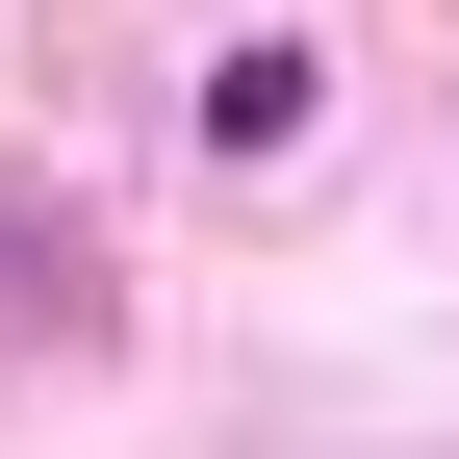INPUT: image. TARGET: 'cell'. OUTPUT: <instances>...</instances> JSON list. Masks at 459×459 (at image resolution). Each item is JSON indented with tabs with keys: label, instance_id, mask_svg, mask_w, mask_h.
Segmentation results:
<instances>
[{
	"label": "cell",
	"instance_id": "cell-1",
	"mask_svg": "<svg viewBox=\"0 0 459 459\" xmlns=\"http://www.w3.org/2000/svg\"><path fill=\"white\" fill-rule=\"evenodd\" d=\"M307 102H332V51H307V26L204 51V153H230V179H255V153H307Z\"/></svg>",
	"mask_w": 459,
	"mask_h": 459
}]
</instances>
